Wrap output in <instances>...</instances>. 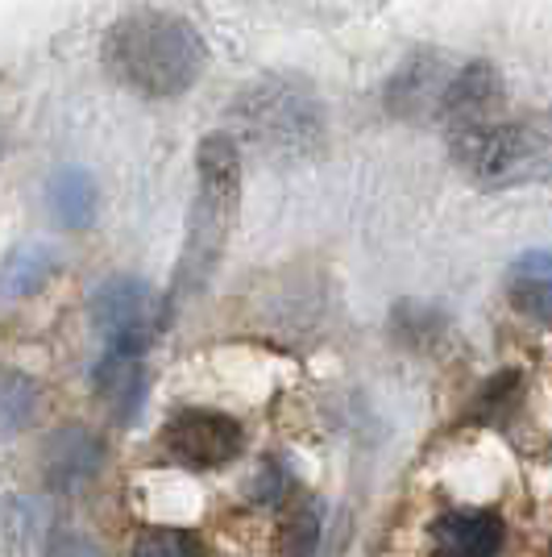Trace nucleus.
Returning a JSON list of instances; mask_svg holds the SVG:
<instances>
[{
  "label": "nucleus",
  "mask_w": 552,
  "mask_h": 557,
  "mask_svg": "<svg viewBox=\"0 0 552 557\" xmlns=\"http://www.w3.org/2000/svg\"><path fill=\"white\" fill-rule=\"evenodd\" d=\"M47 557H100V549H96L88 536L79 533H59L54 541H50Z\"/></svg>",
  "instance_id": "aec40b11"
},
{
  "label": "nucleus",
  "mask_w": 552,
  "mask_h": 557,
  "mask_svg": "<svg viewBox=\"0 0 552 557\" xmlns=\"http://www.w3.org/2000/svg\"><path fill=\"white\" fill-rule=\"evenodd\" d=\"M196 163H200V191H196L175 292L200 287L208 271L221 262V250H225L233 221H237V196H241V154H237V141L229 134H208L200 141Z\"/></svg>",
  "instance_id": "7ed1b4c3"
},
{
  "label": "nucleus",
  "mask_w": 552,
  "mask_h": 557,
  "mask_svg": "<svg viewBox=\"0 0 552 557\" xmlns=\"http://www.w3.org/2000/svg\"><path fill=\"white\" fill-rule=\"evenodd\" d=\"M104 462V449L88 429L67 424L50 433L47 449H42V474L54 491H79Z\"/></svg>",
  "instance_id": "1a4fd4ad"
},
{
  "label": "nucleus",
  "mask_w": 552,
  "mask_h": 557,
  "mask_svg": "<svg viewBox=\"0 0 552 557\" xmlns=\"http://www.w3.org/2000/svg\"><path fill=\"white\" fill-rule=\"evenodd\" d=\"M499 104H503V75L490 67V63H465L457 71V79L449 84L440 116L449 125L486 121V116H499Z\"/></svg>",
  "instance_id": "9d476101"
},
{
  "label": "nucleus",
  "mask_w": 552,
  "mask_h": 557,
  "mask_svg": "<svg viewBox=\"0 0 552 557\" xmlns=\"http://www.w3.org/2000/svg\"><path fill=\"white\" fill-rule=\"evenodd\" d=\"M162 445L187 470H216V466H229L241 454V424L225 412L187 408L166 424Z\"/></svg>",
  "instance_id": "423d86ee"
},
{
  "label": "nucleus",
  "mask_w": 552,
  "mask_h": 557,
  "mask_svg": "<svg viewBox=\"0 0 552 557\" xmlns=\"http://www.w3.org/2000/svg\"><path fill=\"white\" fill-rule=\"evenodd\" d=\"M162 317H166V304L146 278L116 275L100 283L92 296V325L113 354L141 358V349L150 346L154 333L162 329Z\"/></svg>",
  "instance_id": "20e7f679"
},
{
  "label": "nucleus",
  "mask_w": 552,
  "mask_h": 557,
  "mask_svg": "<svg viewBox=\"0 0 552 557\" xmlns=\"http://www.w3.org/2000/svg\"><path fill=\"white\" fill-rule=\"evenodd\" d=\"M461 67H449L444 54L437 50H419L403 67L394 71V79L387 84V109L403 121H428L440 116L449 84L457 79Z\"/></svg>",
  "instance_id": "0eeeda50"
},
{
  "label": "nucleus",
  "mask_w": 552,
  "mask_h": 557,
  "mask_svg": "<svg viewBox=\"0 0 552 557\" xmlns=\"http://www.w3.org/2000/svg\"><path fill=\"white\" fill-rule=\"evenodd\" d=\"M47 205L63 230H88L96 221V205H100L96 180L84 166H59L47 180Z\"/></svg>",
  "instance_id": "ddd939ff"
},
{
  "label": "nucleus",
  "mask_w": 552,
  "mask_h": 557,
  "mask_svg": "<svg viewBox=\"0 0 552 557\" xmlns=\"http://www.w3.org/2000/svg\"><path fill=\"white\" fill-rule=\"evenodd\" d=\"M134 557H204L196 536L179 533V529H150L138 536Z\"/></svg>",
  "instance_id": "f3484780"
},
{
  "label": "nucleus",
  "mask_w": 552,
  "mask_h": 557,
  "mask_svg": "<svg viewBox=\"0 0 552 557\" xmlns=\"http://www.w3.org/2000/svg\"><path fill=\"white\" fill-rule=\"evenodd\" d=\"M233 129L275 159H308L324 141L321 96L296 75H262L233 100Z\"/></svg>",
  "instance_id": "f03ea898"
},
{
  "label": "nucleus",
  "mask_w": 552,
  "mask_h": 557,
  "mask_svg": "<svg viewBox=\"0 0 552 557\" xmlns=\"http://www.w3.org/2000/svg\"><path fill=\"white\" fill-rule=\"evenodd\" d=\"M503 520L486 508H453L432 524V557H499Z\"/></svg>",
  "instance_id": "6e6552de"
},
{
  "label": "nucleus",
  "mask_w": 552,
  "mask_h": 557,
  "mask_svg": "<svg viewBox=\"0 0 552 557\" xmlns=\"http://www.w3.org/2000/svg\"><path fill=\"white\" fill-rule=\"evenodd\" d=\"M321 545V508L308 499L300 508L283 520L278 533V557H312Z\"/></svg>",
  "instance_id": "2eb2a0df"
},
{
  "label": "nucleus",
  "mask_w": 552,
  "mask_h": 557,
  "mask_svg": "<svg viewBox=\"0 0 552 557\" xmlns=\"http://www.w3.org/2000/svg\"><path fill=\"white\" fill-rule=\"evenodd\" d=\"M531 134L515 121L486 116V121H461L449 125V154L478 180H506L528 159Z\"/></svg>",
  "instance_id": "39448f33"
},
{
  "label": "nucleus",
  "mask_w": 552,
  "mask_h": 557,
  "mask_svg": "<svg viewBox=\"0 0 552 557\" xmlns=\"http://www.w3.org/2000/svg\"><path fill=\"white\" fill-rule=\"evenodd\" d=\"M92 392L109 404L116 420L138 417L141 399H146V371L134 354H104L92 367Z\"/></svg>",
  "instance_id": "f8f14e48"
},
{
  "label": "nucleus",
  "mask_w": 552,
  "mask_h": 557,
  "mask_svg": "<svg viewBox=\"0 0 552 557\" xmlns=\"http://www.w3.org/2000/svg\"><path fill=\"white\" fill-rule=\"evenodd\" d=\"M0 408H4V433L13 437L38 408V383L22 371H9L4 374V404Z\"/></svg>",
  "instance_id": "dca6fc26"
},
{
  "label": "nucleus",
  "mask_w": 552,
  "mask_h": 557,
  "mask_svg": "<svg viewBox=\"0 0 552 557\" xmlns=\"http://www.w3.org/2000/svg\"><path fill=\"white\" fill-rule=\"evenodd\" d=\"M100 63L121 88L146 100H175L200 84L208 47L200 29L162 9H138L109 25L100 42Z\"/></svg>",
  "instance_id": "f257e3e1"
},
{
  "label": "nucleus",
  "mask_w": 552,
  "mask_h": 557,
  "mask_svg": "<svg viewBox=\"0 0 552 557\" xmlns=\"http://www.w3.org/2000/svg\"><path fill=\"white\" fill-rule=\"evenodd\" d=\"M54 255H50L47 246H25L17 255L9 258V267H4V296L9 300H22V296H34L50 275H54Z\"/></svg>",
  "instance_id": "4468645a"
},
{
  "label": "nucleus",
  "mask_w": 552,
  "mask_h": 557,
  "mask_svg": "<svg viewBox=\"0 0 552 557\" xmlns=\"http://www.w3.org/2000/svg\"><path fill=\"white\" fill-rule=\"evenodd\" d=\"M287 495V470L278 462H266L253 479V504H278Z\"/></svg>",
  "instance_id": "6ab92c4d"
},
{
  "label": "nucleus",
  "mask_w": 552,
  "mask_h": 557,
  "mask_svg": "<svg viewBox=\"0 0 552 557\" xmlns=\"http://www.w3.org/2000/svg\"><path fill=\"white\" fill-rule=\"evenodd\" d=\"M506 300L536 325H552V255L531 250L506 271Z\"/></svg>",
  "instance_id": "9b49d317"
},
{
  "label": "nucleus",
  "mask_w": 552,
  "mask_h": 557,
  "mask_svg": "<svg viewBox=\"0 0 552 557\" xmlns=\"http://www.w3.org/2000/svg\"><path fill=\"white\" fill-rule=\"evenodd\" d=\"M515 395H519V374H515V371L499 374L494 383H486L482 392H478V399H474V417L494 420L506 404H515Z\"/></svg>",
  "instance_id": "a211bd4d"
}]
</instances>
